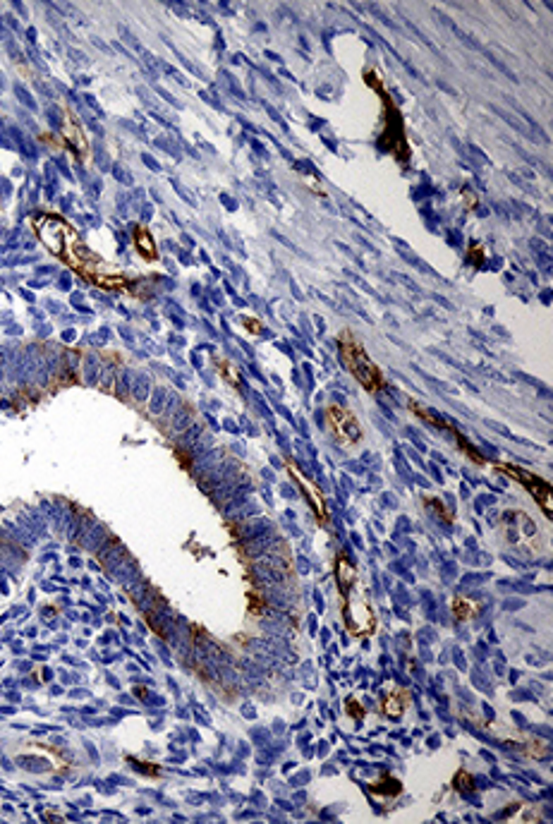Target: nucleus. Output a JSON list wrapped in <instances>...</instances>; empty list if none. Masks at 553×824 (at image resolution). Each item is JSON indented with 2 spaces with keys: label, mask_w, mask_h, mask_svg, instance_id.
I'll list each match as a JSON object with an SVG mask.
<instances>
[{
  "label": "nucleus",
  "mask_w": 553,
  "mask_h": 824,
  "mask_svg": "<svg viewBox=\"0 0 553 824\" xmlns=\"http://www.w3.org/2000/svg\"><path fill=\"white\" fill-rule=\"evenodd\" d=\"M340 360H343L345 369H348L352 377L360 381L369 393H379L381 389H384L381 369L372 362V357L367 355V350L352 338V333H343V336H340Z\"/></svg>",
  "instance_id": "obj_1"
},
{
  "label": "nucleus",
  "mask_w": 553,
  "mask_h": 824,
  "mask_svg": "<svg viewBox=\"0 0 553 824\" xmlns=\"http://www.w3.org/2000/svg\"><path fill=\"white\" fill-rule=\"evenodd\" d=\"M326 422L340 444L350 446V444H357V441H360V436H362L360 422H357V417L352 415L350 410L340 408V405H331V408L326 410Z\"/></svg>",
  "instance_id": "obj_2"
},
{
  "label": "nucleus",
  "mask_w": 553,
  "mask_h": 824,
  "mask_svg": "<svg viewBox=\"0 0 553 824\" xmlns=\"http://www.w3.org/2000/svg\"><path fill=\"white\" fill-rule=\"evenodd\" d=\"M501 470L506 472V475L515 477V480H518L520 484H525V487L532 492L534 499H537L539 504H542L544 513L551 518V487H549V482L539 480L537 475H530V472H525L522 468H510V465H501Z\"/></svg>",
  "instance_id": "obj_3"
},
{
  "label": "nucleus",
  "mask_w": 553,
  "mask_h": 824,
  "mask_svg": "<svg viewBox=\"0 0 553 824\" xmlns=\"http://www.w3.org/2000/svg\"><path fill=\"white\" fill-rule=\"evenodd\" d=\"M290 470H293L295 480L302 484V494H305L307 499H309V504L314 506V513H316V518H319V523H326V520H328V513H326V504H324V499H321V492H319V489H316L314 484L309 482V480H305V477H302L300 472H297L295 468H290Z\"/></svg>",
  "instance_id": "obj_4"
},
{
  "label": "nucleus",
  "mask_w": 553,
  "mask_h": 824,
  "mask_svg": "<svg viewBox=\"0 0 553 824\" xmlns=\"http://www.w3.org/2000/svg\"><path fill=\"white\" fill-rule=\"evenodd\" d=\"M336 578H338V585H340V592H343V597L348 595V592L355 590L357 585V571L355 566L348 561V556L340 554L338 561H336Z\"/></svg>",
  "instance_id": "obj_5"
},
{
  "label": "nucleus",
  "mask_w": 553,
  "mask_h": 824,
  "mask_svg": "<svg viewBox=\"0 0 553 824\" xmlns=\"http://www.w3.org/2000/svg\"><path fill=\"white\" fill-rule=\"evenodd\" d=\"M384 714L386 717H391V719H398L400 714L405 712V693L403 690H395V693H391L388 695V698L384 700Z\"/></svg>",
  "instance_id": "obj_6"
},
{
  "label": "nucleus",
  "mask_w": 553,
  "mask_h": 824,
  "mask_svg": "<svg viewBox=\"0 0 553 824\" xmlns=\"http://www.w3.org/2000/svg\"><path fill=\"white\" fill-rule=\"evenodd\" d=\"M455 789H460V791H472V789H474V779H472L467 772H458V774H455Z\"/></svg>",
  "instance_id": "obj_7"
},
{
  "label": "nucleus",
  "mask_w": 553,
  "mask_h": 824,
  "mask_svg": "<svg viewBox=\"0 0 553 824\" xmlns=\"http://www.w3.org/2000/svg\"><path fill=\"white\" fill-rule=\"evenodd\" d=\"M137 245H139V247H142V250H144V252H147V254H151V250H149V235H147V233H142V235H139V240H137Z\"/></svg>",
  "instance_id": "obj_8"
},
{
  "label": "nucleus",
  "mask_w": 553,
  "mask_h": 824,
  "mask_svg": "<svg viewBox=\"0 0 553 824\" xmlns=\"http://www.w3.org/2000/svg\"><path fill=\"white\" fill-rule=\"evenodd\" d=\"M348 710H350L352 714H355V719H362V714H364V712L360 710V707H357V700H350V702H348Z\"/></svg>",
  "instance_id": "obj_9"
}]
</instances>
